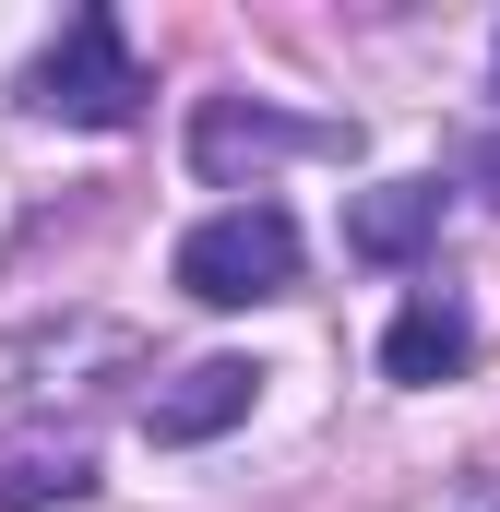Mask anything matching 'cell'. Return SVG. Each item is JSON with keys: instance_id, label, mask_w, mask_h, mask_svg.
<instances>
[{"instance_id": "obj_2", "label": "cell", "mask_w": 500, "mask_h": 512, "mask_svg": "<svg viewBox=\"0 0 500 512\" xmlns=\"http://www.w3.org/2000/svg\"><path fill=\"white\" fill-rule=\"evenodd\" d=\"M179 286H191L203 310H262V298H286V286H298V215H286V203H227V215H203V227L179 239Z\"/></svg>"}, {"instance_id": "obj_3", "label": "cell", "mask_w": 500, "mask_h": 512, "mask_svg": "<svg viewBox=\"0 0 500 512\" xmlns=\"http://www.w3.org/2000/svg\"><path fill=\"white\" fill-rule=\"evenodd\" d=\"M250 393H262L250 358H191L179 382L143 393V429H155V441H215V429H239V417H250Z\"/></svg>"}, {"instance_id": "obj_6", "label": "cell", "mask_w": 500, "mask_h": 512, "mask_svg": "<svg viewBox=\"0 0 500 512\" xmlns=\"http://www.w3.org/2000/svg\"><path fill=\"white\" fill-rule=\"evenodd\" d=\"M465 358H477V334H465L453 298H417V310L381 334V382H453Z\"/></svg>"}, {"instance_id": "obj_5", "label": "cell", "mask_w": 500, "mask_h": 512, "mask_svg": "<svg viewBox=\"0 0 500 512\" xmlns=\"http://www.w3.org/2000/svg\"><path fill=\"white\" fill-rule=\"evenodd\" d=\"M429 239H441V179H381V191L346 203V251L358 262H417Z\"/></svg>"}, {"instance_id": "obj_1", "label": "cell", "mask_w": 500, "mask_h": 512, "mask_svg": "<svg viewBox=\"0 0 500 512\" xmlns=\"http://www.w3.org/2000/svg\"><path fill=\"white\" fill-rule=\"evenodd\" d=\"M24 108H36V120H84V131L143 120V60H131L120 12H72V24L24 60Z\"/></svg>"}, {"instance_id": "obj_7", "label": "cell", "mask_w": 500, "mask_h": 512, "mask_svg": "<svg viewBox=\"0 0 500 512\" xmlns=\"http://www.w3.org/2000/svg\"><path fill=\"white\" fill-rule=\"evenodd\" d=\"M310 143H334V131H310V120H274V108H239V96H215L203 108V131H191V155L227 179L239 155H310Z\"/></svg>"}, {"instance_id": "obj_8", "label": "cell", "mask_w": 500, "mask_h": 512, "mask_svg": "<svg viewBox=\"0 0 500 512\" xmlns=\"http://www.w3.org/2000/svg\"><path fill=\"white\" fill-rule=\"evenodd\" d=\"M489 96H500V48H489Z\"/></svg>"}, {"instance_id": "obj_4", "label": "cell", "mask_w": 500, "mask_h": 512, "mask_svg": "<svg viewBox=\"0 0 500 512\" xmlns=\"http://www.w3.org/2000/svg\"><path fill=\"white\" fill-rule=\"evenodd\" d=\"M96 501V453L72 429H0V512H60Z\"/></svg>"}]
</instances>
